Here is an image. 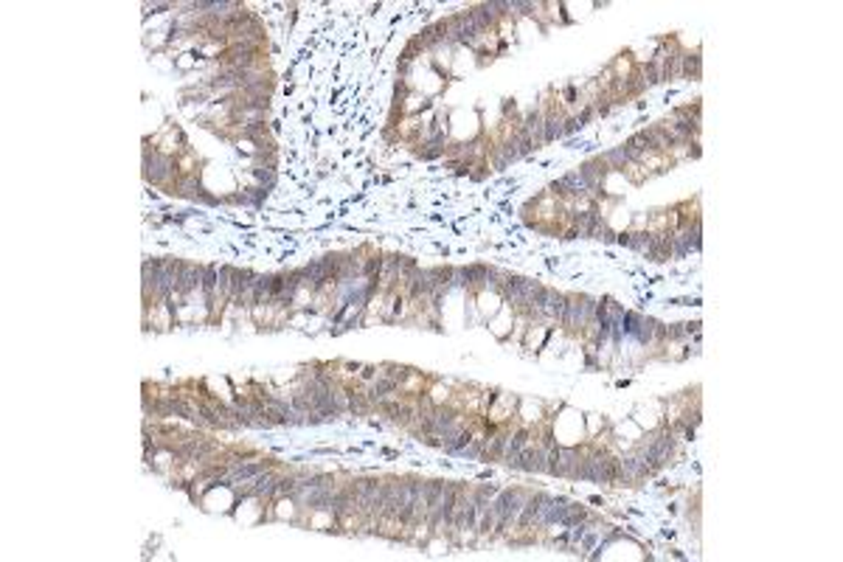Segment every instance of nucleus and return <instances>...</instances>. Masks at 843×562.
Wrapping results in <instances>:
<instances>
[{"label": "nucleus", "mask_w": 843, "mask_h": 562, "mask_svg": "<svg viewBox=\"0 0 843 562\" xmlns=\"http://www.w3.org/2000/svg\"><path fill=\"white\" fill-rule=\"evenodd\" d=\"M180 270H183V261H158L155 287H152V298H155L158 304H163L169 295L177 290V284H180Z\"/></svg>", "instance_id": "nucleus-4"}, {"label": "nucleus", "mask_w": 843, "mask_h": 562, "mask_svg": "<svg viewBox=\"0 0 843 562\" xmlns=\"http://www.w3.org/2000/svg\"><path fill=\"white\" fill-rule=\"evenodd\" d=\"M413 43H416L419 48H425V51H433V48H436L439 43H441V40H439V32H436V25H428V28H422V32H419V37H416Z\"/></svg>", "instance_id": "nucleus-19"}, {"label": "nucleus", "mask_w": 843, "mask_h": 562, "mask_svg": "<svg viewBox=\"0 0 843 562\" xmlns=\"http://www.w3.org/2000/svg\"><path fill=\"white\" fill-rule=\"evenodd\" d=\"M565 301H568V295H562V292H557V290H546V295H543V301H540L529 315L531 318H546V320H554V323H559L562 327V315H565Z\"/></svg>", "instance_id": "nucleus-6"}, {"label": "nucleus", "mask_w": 843, "mask_h": 562, "mask_svg": "<svg viewBox=\"0 0 843 562\" xmlns=\"http://www.w3.org/2000/svg\"><path fill=\"white\" fill-rule=\"evenodd\" d=\"M703 73V59L700 51H689L683 54V68H680V79H700Z\"/></svg>", "instance_id": "nucleus-14"}, {"label": "nucleus", "mask_w": 843, "mask_h": 562, "mask_svg": "<svg viewBox=\"0 0 843 562\" xmlns=\"http://www.w3.org/2000/svg\"><path fill=\"white\" fill-rule=\"evenodd\" d=\"M526 287H529V279H523V276H509V279H506V284L500 287L503 301H506V304H515V307H520V309H523V301H526Z\"/></svg>", "instance_id": "nucleus-8"}, {"label": "nucleus", "mask_w": 843, "mask_h": 562, "mask_svg": "<svg viewBox=\"0 0 843 562\" xmlns=\"http://www.w3.org/2000/svg\"><path fill=\"white\" fill-rule=\"evenodd\" d=\"M641 132L647 135V141H649V150H652V152H667V150H672V141H669L667 130L660 127V124L647 127V130H641Z\"/></svg>", "instance_id": "nucleus-13"}, {"label": "nucleus", "mask_w": 843, "mask_h": 562, "mask_svg": "<svg viewBox=\"0 0 843 562\" xmlns=\"http://www.w3.org/2000/svg\"><path fill=\"white\" fill-rule=\"evenodd\" d=\"M177 194H183V197H200L203 194V189H200V180H197V174H180L177 180H174V186H172Z\"/></svg>", "instance_id": "nucleus-16"}, {"label": "nucleus", "mask_w": 843, "mask_h": 562, "mask_svg": "<svg viewBox=\"0 0 843 562\" xmlns=\"http://www.w3.org/2000/svg\"><path fill=\"white\" fill-rule=\"evenodd\" d=\"M579 130V124H577V118H565V124H562V138H568V135H574Z\"/></svg>", "instance_id": "nucleus-23"}, {"label": "nucleus", "mask_w": 843, "mask_h": 562, "mask_svg": "<svg viewBox=\"0 0 843 562\" xmlns=\"http://www.w3.org/2000/svg\"><path fill=\"white\" fill-rule=\"evenodd\" d=\"M601 158V163H605L608 169H624L630 161H627V152H624V146H619V150H610V152H605V155H599Z\"/></svg>", "instance_id": "nucleus-20"}, {"label": "nucleus", "mask_w": 843, "mask_h": 562, "mask_svg": "<svg viewBox=\"0 0 843 562\" xmlns=\"http://www.w3.org/2000/svg\"><path fill=\"white\" fill-rule=\"evenodd\" d=\"M264 194H267L264 189H251V191H242V194H239L236 200H239V202H245V205H259Z\"/></svg>", "instance_id": "nucleus-22"}, {"label": "nucleus", "mask_w": 843, "mask_h": 562, "mask_svg": "<svg viewBox=\"0 0 843 562\" xmlns=\"http://www.w3.org/2000/svg\"><path fill=\"white\" fill-rule=\"evenodd\" d=\"M608 172H610V169L601 163V158H593V161H588V163L579 166V177L585 180V186H588L590 194H599V186H601V180H605Z\"/></svg>", "instance_id": "nucleus-7"}, {"label": "nucleus", "mask_w": 843, "mask_h": 562, "mask_svg": "<svg viewBox=\"0 0 843 562\" xmlns=\"http://www.w3.org/2000/svg\"><path fill=\"white\" fill-rule=\"evenodd\" d=\"M253 174L259 177V183H262V189L267 191V189H273V183H276V174H273V169H262V166H256L253 169Z\"/></svg>", "instance_id": "nucleus-21"}, {"label": "nucleus", "mask_w": 843, "mask_h": 562, "mask_svg": "<svg viewBox=\"0 0 843 562\" xmlns=\"http://www.w3.org/2000/svg\"><path fill=\"white\" fill-rule=\"evenodd\" d=\"M543 124H546V143L562 138V124H565L562 113H546V115H543Z\"/></svg>", "instance_id": "nucleus-17"}, {"label": "nucleus", "mask_w": 843, "mask_h": 562, "mask_svg": "<svg viewBox=\"0 0 843 562\" xmlns=\"http://www.w3.org/2000/svg\"><path fill=\"white\" fill-rule=\"evenodd\" d=\"M217 281H220V268L208 264V268H205V276H203V290H205L208 304H214V298H217Z\"/></svg>", "instance_id": "nucleus-18"}, {"label": "nucleus", "mask_w": 843, "mask_h": 562, "mask_svg": "<svg viewBox=\"0 0 843 562\" xmlns=\"http://www.w3.org/2000/svg\"><path fill=\"white\" fill-rule=\"evenodd\" d=\"M203 276H205V268H203V264H183V270H180L177 292H180V295H189L192 290L203 287Z\"/></svg>", "instance_id": "nucleus-9"}, {"label": "nucleus", "mask_w": 843, "mask_h": 562, "mask_svg": "<svg viewBox=\"0 0 843 562\" xmlns=\"http://www.w3.org/2000/svg\"><path fill=\"white\" fill-rule=\"evenodd\" d=\"M279 481H281V476H276V472L264 469L262 476H256V478H253L251 492H253V495H262V497H273V495H276V489H279Z\"/></svg>", "instance_id": "nucleus-11"}, {"label": "nucleus", "mask_w": 843, "mask_h": 562, "mask_svg": "<svg viewBox=\"0 0 843 562\" xmlns=\"http://www.w3.org/2000/svg\"><path fill=\"white\" fill-rule=\"evenodd\" d=\"M177 163H174V158H169V155H163V152H146L143 155V177L149 183H155V186H174V180H177Z\"/></svg>", "instance_id": "nucleus-2"}, {"label": "nucleus", "mask_w": 843, "mask_h": 562, "mask_svg": "<svg viewBox=\"0 0 843 562\" xmlns=\"http://www.w3.org/2000/svg\"><path fill=\"white\" fill-rule=\"evenodd\" d=\"M264 469H270L267 461H259V464H239V467H233V472H231V481H233V484H236V481H253L256 476H262Z\"/></svg>", "instance_id": "nucleus-15"}, {"label": "nucleus", "mask_w": 843, "mask_h": 562, "mask_svg": "<svg viewBox=\"0 0 843 562\" xmlns=\"http://www.w3.org/2000/svg\"><path fill=\"white\" fill-rule=\"evenodd\" d=\"M526 492L523 489H503V492H498L495 497H492V506L500 512V531H509L511 526L518 523V517H520V509H523V504H526Z\"/></svg>", "instance_id": "nucleus-3"}, {"label": "nucleus", "mask_w": 843, "mask_h": 562, "mask_svg": "<svg viewBox=\"0 0 843 562\" xmlns=\"http://www.w3.org/2000/svg\"><path fill=\"white\" fill-rule=\"evenodd\" d=\"M577 478H588L596 484H616L619 478V458H613L605 450H593L588 456H582Z\"/></svg>", "instance_id": "nucleus-1"}, {"label": "nucleus", "mask_w": 843, "mask_h": 562, "mask_svg": "<svg viewBox=\"0 0 843 562\" xmlns=\"http://www.w3.org/2000/svg\"><path fill=\"white\" fill-rule=\"evenodd\" d=\"M652 476H655V469L649 467V461L638 450L632 456L619 458V478H616V484H638V481L652 478Z\"/></svg>", "instance_id": "nucleus-5"}, {"label": "nucleus", "mask_w": 843, "mask_h": 562, "mask_svg": "<svg viewBox=\"0 0 843 562\" xmlns=\"http://www.w3.org/2000/svg\"><path fill=\"white\" fill-rule=\"evenodd\" d=\"M601 222V217H599V211L596 209H590V211H577L574 214V231H577V236H582V239H590V233H593V228Z\"/></svg>", "instance_id": "nucleus-12"}, {"label": "nucleus", "mask_w": 843, "mask_h": 562, "mask_svg": "<svg viewBox=\"0 0 843 562\" xmlns=\"http://www.w3.org/2000/svg\"><path fill=\"white\" fill-rule=\"evenodd\" d=\"M520 127L531 135V141H534V146H540V143H546V124H543V113L540 110H531V113H526V118L520 121Z\"/></svg>", "instance_id": "nucleus-10"}]
</instances>
